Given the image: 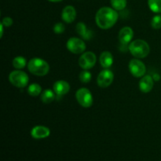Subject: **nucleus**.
Returning <instances> with one entry per match:
<instances>
[{"label":"nucleus","instance_id":"obj_1","mask_svg":"<svg viewBox=\"0 0 161 161\" xmlns=\"http://www.w3.org/2000/svg\"><path fill=\"white\" fill-rule=\"evenodd\" d=\"M119 18L117 11L113 8L104 6L99 9L95 15V21L97 26L104 30L109 29L116 25Z\"/></svg>","mask_w":161,"mask_h":161},{"label":"nucleus","instance_id":"obj_2","mask_svg":"<svg viewBox=\"0 0 161 161\" xmlns=\"http://www.w3.org/2000/svg\"><path fill=\"white\" fill-rule=\"evenodd\" d=\"M129 51L135 58L142 59L149 55L150 52V47L148 42L143 39H136L129 44Z\"/></svg>","mask_w":161,"mask_h":161},{"label":"nucleus","instance_id":"obj_3","mask_svg":"<svg viewBox=\"0 0 161 161\" xmlns=\"http://www.w3.org/2000/svg\"><path fill=\"white\" fill-rule=\"evenodd\" d=\"M28 69L34 75L44 76L48 74L50 65L45 60L39 58H34L28 61Z\"/></svg>","mask_w":161,"mask_h":161},{"label":"nucleus","instance_id":"obj_4","mask_svg":"<svg viewBox=\"0 0 161 161\" xmlns=\"http://www.w3.org/2000/svg\"><path fill=\"white\" fill-rule=\"evenodd\" d=\"M9 81L13 86L17 88H24L28 85L29 77L26 72L21 70L12 71L9 75Z\"/></svg>","mask_w":161,"mask_h":161},{"label":"nucleus","instance_id":"obj_5","mask_svg":"<svg viewBox=\"0 0 161 161\" xmlns=\"http://www.w3.org/2000/svg\"><path fill=\"white\" fill-rule=\"evenodd\" d=\"M75 98L78 103L83 108H90L93 105L94 99L91 91L87 88H80L75 93Z\"/></svg>","mask_w":161,"mask_h":161},{"label":"nucleus","instance_id":"obj_6","mask_svg":"<svg viewBox=\"0 0 161 161\" xmlns=\"http://www.w3.org/2000/svg\"><path fill=\"white\" fill-rule=\"evenodd\" d=\"M66 47L68 50L75 54H80L86 50V43L81 39L77 37H72L68 39Z\"/></svg>","mask_w":161,"mask_h":161},{"label":"nucleus","instance_id":"obj_7","mask_svg":"<svg viewBox=\"0 0 161 161\" xmlns=\"http://www.w3.org/2000/svg\"><path fill=\"white\" fill-rule=\"evenodd\" d=\"M128 68L130 74L136 78L143 77L146 72V64L138 58L130 60L128 64Z\"/></svg>","mask_w":161,"mask_h":161},{"label":"nucleus","instance_id":"obj_8","mask_svg":"<svg viewBox=\"0 0 161 161\" xmlns=\"http://www.w3.org/2000/svg\"><path fill=\"white\" fill-rule=\"evenodd\" d=\"M96 61H97V58L95 53L91 51L85 52L82 53L79 58V65L83 70H89L95 65Z\"/></svg>","mask_w":161,"mask_h":161},{"label":"nucleus","instance_id":"obj_9","mask_svg":"<svg viewBox=\"0 0 161 161\" xmlns=\"http://www.w3.org/2000/svg\"><path fill=\"white\" fill-rule=\"evenodd\" d=\"M114 80V74L110 69H104L101 71L97 77V83L102 88H106L113 83Z\"/></svg>","mask_w":161,"mask_h":161},{"label":"nucleus","instance_id":"obj_10","mask_svg":"<svg viewBox=\"0 0 161 161\" xmlns=\"http://www.w3.org/2000/svg\"><path fill=\"white\" fill-rule=\"evenodd\" d=\"M50 128L45 126H36L31 130V136L35 139H43L50 136Z\"/></svg>","mask_w":161,"mask_h":161},{"label":"nucleus","instance_id":"obj_11","mask_svg":"<svg viewBox=\"0 0 161 161\" xmlns=\"http://www.w3.org/2000/svg\"><path fill=\"white\" fill-rule=\"evenodd\" d=\"M154 86V80L153 79V76L149 75H145L144 76L142 77L140 80L138 86H139L140 91L142 93L147 94L153 90Z\"/></svg>","mask_w":161,"mask_h":161},{"label":"nucleus","instance_id":"obj_12","mask_svg":"<svg viewBox=\"0 0 161 161\" xmlns=\"http://www.w3.org/2000/svg\"><path fill=\"white\" fill-rule=\"evenodd\" d=\"M119 40L123 45H127V44L131 42L132 39L134 37V31L130 27L126 26L121 28L119 32Z\"/></svg>","mask_w":161,"mask_h":161},{"label":"nucleus","instance_id":"obj_13","mask_svg":"<svg viewBox=\"0 0 161 161\" xmlns=\"http://www.w3.org/2000/svg\"><path fill=\"white\" fill-rule=\"evenodd\" d=\"M53 90L57 96H64L70 91V84L65 80H58L53 83Z\"/></svg>","mask_w":161,"mask_h":161},{"label":"nucleus","instance_id":"obj_14","mask_svg":"<svg viewBox=\"0 0 161 161\" xmlns=\"http://www.w3.org/2000/svg\"><path fill=\"white\" fill-rule=\"evenodd\" d=\"M75 17H76V10L72 6H67L62 9L61 19L65 23H72L75 20Z\"/></svg>","mask_w":161,"mask_h":161},{"label":"nucleus","instance_id":"obj_15","mask_svg":"<svg viewBox=\"0 0 161 161\" xmlns=\"http://www.w3.org/2000/svg\"><path fill=\"white\" fill-rule=\"evenodd\" d=\"M100 64L103 69H109L113 64V56L109 51H104L99 58Z\"/></svg>","mask_w":161,"mask_h":161},{"label":"nucleus","instance_id":"obj_16","mask_svg":"<svg viewBox=\"0 0 161 161\" xmlns=\"http://www.w3.org/2000/svg\"><path fill=\"white\" fill-rule=\"evenodd\" d=\"M75 30H76V32L78 33L79 36H81L83 39L89 40L92 37V32H91V31L87 30L86 25L83 22H79L75 26Z\"/></svg>","mask_w":161,"mask_h":161},{"label":"nucleus","instance_id":"obj_17","mask_svg":"<svg viewBox=\"0 0 161 161\" xmlns=\"http://www.w3.org/2000/svg\"><path fill=\"white\" fill-rule=\"evenodd\" d=\"M56 95L53 90L52 91L50 89H47L41 94V101L44 104H50L54 101Z\"/></svg>","mask_w":161,"mask_h":161},{"label":"nucleus","instance_id":"obj_18","mask_svg":"<svg viewBox=\"0 0 161 161\" xmlns=\"http://www.w3.org/2000/svg\"><path fill=\"white\" fill-rule=\"evenodd\" d=\"M12 64L15 69L21 70V69H23L26 66L27 60L24 57L17 56L14 58V60L12 61Z\"/></svg>","mask_w":161,"mask_h":161},{"label":"nucleus","instance_id":"obj_19","mask_svg":"<svg viewBox=\"0 0 161 161\" xmlns=\"http://www.w3.org/2000/svg\"><path fill=\"white\" fill-rule=\"evenodd\" d=\"M42 91V86L38 83H31L28 86V90H27L28 94L31 97H36V96L41 94Z\"/></svg>","mask_w":161,"mask_h":161},{"label":"nucleus","instance_id":"obj_20","mask_svg":"<svg viewBox=\"0 0 161 161\" xmlns=\"http://www.w3.org/2000/svg\"><path fill=\"white\" fill-rule=\"evenodd\" d=\"M148 6L153 13L161 14V0H148Z\"/></svg>","mask_w":161,"mask_h":161},{"label":"nucleus","instance_id":"obj_21","mask_svg":"<svg viewBox=\"0 0 161 161\" xmlns=\"http://www.w3.org/2000/svg\"><path fill=\"white\" fill-rule=\"evenodd\" d=\"M112 7L116 11L123 10L127 6V0H110Z\"/></svg>","mask_w":161,"mask_h":161},{"label":"nucleus","instance_id":"obj_22","mask_svg":"<svg viewBox=\"0 0 161 161\" xmlns=\"http://www.w3.org/2000/svg\"><path fill=\"white\" fill-rule=\"evenodd\" d=\"M79 77H80V80L82 83H87L91 80L92 75H91V73L88 70H83V72H80Z\"/></svg>","mask_w":161,"mask_h":161},{"label":"nucleus","instance_id":"obj_23","mask_svg":"<svg viewBox=\"0 0 161 161\" xmlns=\"http://www.w3.org/2000/svg\"><path fill=\"white\" fill-rule=\"evenodd\" d=\"M151 26L153 29H160L161 28V15L157 14L154 16L151 20Z\"/></svg>","mask_w":161,"mask_h":161},{"label":"nucleus","instance_id":"obj_24","mask_svg":"<svg viewBox=\"0 0 161 161\" xmlns=\"http://www.w3.org/2000/svg\"><path fill=\"white\" fill-rule=\"evenodd\" d=\"M64 29H65V27L61 22L55 24L54 26H53V32L55 34H61V33L64 32Z\"/></svg>","mask_w":161,"mask_h":161},{"label":"nucleus","instance_id":"obj_25","mask_svg":"<svg viewBox=\"0 0 161 161\" xmlns=\"http://www.w3.org/2000/svg\"><path fill=\"white\" fill-rule=\"evenodd\" d=\"M13 23H14V20L9 17H4L3 20H2V24H3L4 27H10L13 25Z\"/></svg>","mask_w":161,"mask_h":161},{"label":"nucleus","instance_id":"obj_26","mask_svg":"<svg viewBox=\"0 0 161 161\" xmlns=\"http://www.w3.org/2000/svg\"><path fill=\"white\" fill-rule=\"evenodd\" d=\"M152 76H153V79L154 81H159V80H160V75H159V74H157V73L153 74Z\"/></svg>","mask_w":161,"mask_h":161},{"label":"nucleus","instance_id":"obj_27","mask_svg":"<svg viewBox=\"0 0 161 161\" xmlns=\"http://www.w3.org/2000/svg\"><path fill=\"white\" fill-rule=\"evenodd\" d=\"M0 28H1V36H0V37L2 38L3 36V28H4V26H3V25L2 23L1 25H0Z\"/></svg>","mask_w":161,"mask_h":161},{"label":"nucleus","instance_id":"obj_28","mask_svg":"<svg viewBox=\"0 0 161 161\" xmlns=\"http://www.w3.org/2000/svg\"><path fill=\"white\" fill-rule=\"evenodd\" d=\"M48 1L51 2V3H58V2H61L62 0H48Z\"/></svg>","mask_w":161,"mask_h":161}]
</instances>
